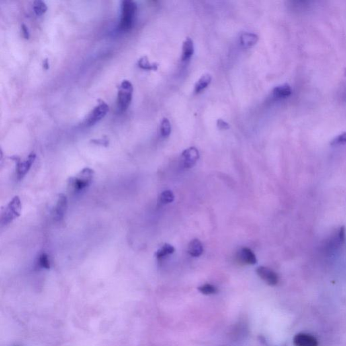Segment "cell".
<instances>
[{"mask_svg":"<svg viewBox=\"0 0 346 346\" xmlns=\"http://www.w3.org/2000/svg\"><path fill=\"white\" fill-rule=\"evenodd\" d=\"M138 10L137 4L132 0H124L121 3V16L119 25V30H130L134 25L135 17Z\"/></svg>","mask_w":346,"mask_h":346,"instance_id":"cell-1","label":"cell"},{"mask_svg":"<svg viewBox=\"0 0 346 346\" xmlns=\"http://www.w3.org/2000/svg\"><path fill=\"white\" fill-rule=\"evenodd\" d=\"M134 86L128 80H123L119 87L117 95V107L121 112H125L132 100Z\"/></svg>","mask_w":346,"mask_h":346,"instance_id":"cell-2","label":"cell"},{"mask_svg":"<svg viewBox=\"0 0 346 346\" xmlns=\"http://www.w3.org/2000/svg\"><path fill=\"white\" fill-rule=\"evenodd\" d=\"M345 240V228L341 226L324 242L323 249L328 255H333L343 246Z\"/></svg>","mask_w":346,"mask_h":346,"instance_id":"cell-3","label":"cell"},{"mask_svg":"<svg viewBox=\"0 0 346 346\" xmlns=\"http://www.w3.org/2000/svg\"><path fill=\"white\" fill-rule=\"evenodd\" d=\"M93 176L94 171L89 168H85L80 171L75 177L70 178L68 181L69 186L75 192H80L89 186L93 181Z\"/></svg>","mask_w":346,"mask_h":346,"instance_id":"cell-4","label":"cell"},{"mask_svg":"<svg viewBox=\"0 0 346 346\" xmlns=\"http://www.w3.org/2000/svg\"><path fill=\"white\" fill-rule=\"evenodd\" d=\"M21 209L22 206L21 199L19 197L15 196L2 212L1 224L4 226H7L11 223L14 220L20 216Z\"/></svg>","mask_w":346,"mask_h":346,"instance_id":"cell-5","label":"cell"},{"mask_svg":"<svg viewBox=\"0 0 346 346\" xmlns=\"http://www.w3.org/2000/svg\"><path fill=\"white\" fill-rule=\"evenodd\" d=\"M108 111V105L103 101H99L98 104L87 115V118L84 121V125L87 127L93 126L101 120Z\"/></svg>","mask_w":346,"mask_h":346,"instance_id":"cell-6","label":"cell"},{"mask_svg":"<svg viewBox=\"0 0 346 346\" xmlns=\"http://www.w3.org/2000/svg\"><path fill=\"white\" fill-rule=\"evenodd\" d=\"M35 158H36V155L33 152L29 154L25 161H21L20 158L18 157V156L11 157V159L15 160L17 163V176L19 181L22 180L28 173L32 167L33 164L34 163Z\"/></svg>","mask_w":346,"mask_h":346,"instance_id":"cell-7","label":"cell"},{"mask_svg":"<svg viewBox=\"0 0 346 346\" xmlns=\"http://www.w3.org/2000/svg\"><path fill=\"white\" fill-rule=\"evenodd\" d=\"M199 157V152L196 148L191 147L184 150L181 154V165L185 169H190L196 164Z\"/></svg>","mask_w":346,"mask_h":346,"instance_id":"cell-8","label":"cell"},{"mask_svg":"<svg viewBox=\"0 0 346 346\" xmlns=\"http://www.w3.org/2000/svg\"><path fill=\"white\" fill-rule=\"evenodd\" d=\"M257 273L263 281L271 286H275L279 282L278 275L269 268L260 267L257 269Z\"/></svg>","mask_w":346,"mask_h":346,"instance_id":"cell-9","label":"cell"},{"mask_svg":"<svg viewBox=\"0 0 346 346\" xmlns=\"http://www.w3.org/2000/svg\"><path fill=\"white\" fill-rule=\"evenodd\" d=\"M67 197L65 195L61 193L58 195L57 202H56L55 208H54V218L57 220H62L64 214H65L66 210H67Z\"/></svg>","mask_w":346,"mask_h":346,"instance_id":"cell-10","label":"cell"},{"mask_svg":"<svg viewBox=\"0 0 346 346\" xmlns=\"http://www.w3.org/2000/svg\"><path fill=\"white\" fill-rule=\"evenodd\" d=\"M295 346H318V342L314 336L307 333H298L294 337Z\"/></svg>","mask_w":346,"mask_h":346,"instance_id":"cell-11","label":"cell"},{"mask_svg":"<svg viewBox=\"0 0 346 346\" xmlns=\"http://www.w3.org/2000/svg\"><path fill=\"white\" fill-rule=\"evenodd\" d=\"M238 259L244 264L255 265L257 263V257L251 250L248 248H242L238 253Z\"/></svg>","mask_w":346,"mask_h":346,"instance_id":"cell-12","label":"cell"},{"mask_svg":"<svg viewBox=\"0 0 346 346\" xmlns=\"http://www.w3.org/2000/svg\"><path fill=\"white\" fill-rule=\"evenodd\" d=\"M291 93H292V89L291 86L287 83L277 86L273 91V96L278 99L286 98L290 96Z\"/></svg>","mask_w":346,"mask_h":346,"instance_id":"cell-13","label":"cell"},{"mask_svg":"<svg viewBox=\"0 0 346 346\" xmlns=\"http://www.w3.org/2000/svg\"><path fill=\"white\" fill-rule=\"evenodd\" d=\"M204 251L202 243L199 240L195 239L189 244L187 252L193 257H199Z\"/></svg>","mask_w":346,"mask_h":346,"instance_id":"cell-14","label":"cell"},{"mask_svg":"<svg viewBox=\"0 0 346 346\" xmlns=\"http://www.w3.org/2000/svg\"><path fill=\"white\" fill-rule=\"evenodd\" d=\"M182 50V60L183 61L189 60L192 56L194 52L193 40L190 38H187L183 44Z\"/></svg>","mask_w":346,"mask_h":346,"instance_id":"cell-15","label":"cell"},{"mask_svg":"<svg viewBox=\"0 0 346 346\" xmlns=\"http://www.w3.org/2000/svg\"><path fill=\"white\" fill-rule=\"evenodd\" d=\"M259 37L254 33H245L241 35L240 42L244 48H250L257 44Z\"/></svg>","mask_w":346,"mask_h":346,"instance_id":"cell-16","label":"cell"},{"mask_svg":"<svg viewBox=\"0 0 346 346\" xmlns=\"http://www.w3.org/2000/svg\"><path fill=\"white\" fill-rule=\"evenodd\" d=\"M211 80H212V78H211V76L208 75V74L202 75V77H200V79L197 81L196 84H195V92L199 93L200 91H202V90L206 89L209 85V84L210 83Z\"/></svg>","mask_w":346,"mask_h":346,"instance_id":"cell-17","label":"cell"},{"mask_svg":"<svg viewBox=\"0 0 346 346\" xmlns=\"http://www.w3.org/2000/svg\"><path fill=\"white\" fill-rule=\"evenodd\" d=\"M175 252V248L170 244H165L156 252L155 256L158 259L167 257L169 254H173Z\"/></svg>","mask_w":346,"mask_h":346,"instance_id":"cell-18","label":"cell"},{"mask_svg":"<svg viewBox=\"0 0 346 346\" xmlns=\"http://www.w3.org/2000/svg\"><path fill=\"white\" fill-rule=\"evenodd\" d=\"M139 67L144 70H156L158 69V64L156 63H150L147 56H143L140 58L138 62Z\"/></svg>","mask_w":346,"mask_h":346,"instance_id":"cell-19","label":"cell"},{"mask_svg":"<svg viewBox=\"0 0 346 346\" xmlns=\"http://www.w3.org/2000/svg\"><path fill=\"white\" fill-rule=\"evenodd\" d=\"M33 9L35 15L40 16L46 13L48 10V7L44 1L36 0V1L33 2Z\"/></svg>","mask_w":346,"mask_h":346,"instance_id":"cell-20","label":"cell"},{"mask_svg":"<svg viewBox=\"0 0 346 346\" xmlns=\"http://www.w3.org/2000/svg\"><path fill=\"white\" fill-rule=\"evenodd\" d=\"M171 132V123L167 119H164L160 125V134L163 138H167Z\"/></svg>","mask_w":346,"mask_h":346,"instance_id":"cell-21","label":"cell"},{"mask_svg":"<svg viewBox=\"0 0 346 346\" xmlns=\"http://www.w3.org/2000/svg\"><path fill=\"white\" fill-rule=\"evenodd\" d=\"M175 199L173 192L170 190L163 191L160 194V202L162 204H168L173 202Z\"/></svg>","mask_w":346,"mask_h":346,"instance_id":"cell-22","label":"cell"},{"mask_svg":"<svg viewBox=\"0 0 346 346\" xmlns=\"http://www.w3.org/2000/svg\"><path fill=\"white\" fill-rule=\"evenodd\" d=\"M198 290L204 295L214 294L217 293L216 287L210 284H205L198 287Z\"/></svg>","mask_w":346,"mask_h":346,"instance_id":"cell-23","label":"cell"},{"mask_svg":"<svg viewBox=\"0 0 346 346\" xmlns=\"http://www.w3.org/2000/svg\"><path fill=\"white\" fill-rule=\"evenodd\" d=\"M39 265L40 267L45 269H50V263L49 261L48 256L46 253L41 254L38 259Z\"/></svg>","mask_w":346,"mask_h":346,"instance_id":"cell-24","label":"cell"},{"mask_svg":"<svg viewBox=\"0 0 346 346\" xmlns=\"http://www.w3.org/2000/svg\"><path fill=\"white\" fill-rule=\"evenodd\" d=\"M346 144V132L343 133V134L339 135L334 138L333 140L331 141V146H339V145H343Z\"/></svg>","mask_w":346,"mask_h":346,"instance_id":"cell-25","label":"cell"},{"mask_svg":"<svg viewBox=\"0 0 346 346\" xmlns=\"http://www.w3.org/2000/svg\"><path fill=\"white\" fill-rule=\"evenodd\" d=\"M340 93H341V96L344 100L346 101V70L345 74H344V77L343 81L341 84V89H340Z\"/></svg>","mask_w":346,"mask_h":346,"instance_id":"cell-26","label":"cell"},{"mask_svg":"<svg viewBox=\"0 0 346 346\" xmlns=\"http://www.w3.org/2000/svg\"><path fill=\"white\" fill-rule=\"evenodd\" d=\"M91 142L96 145H100V146H105L107 147L109 145V141L107 138L97 139V140H91Z\"/></svg>","mask_w":346,"mask_h":346,"instance_id":"cell-27","label":"cell"},{"mask_svg":"<svg viewBox=\"0 0 346 346\" xmlns=\"http://www.w3.org/2000/svg\"><path fill=\"white\" fill-rule=\"evenodd\" d=\"M217 126L221 130H226L229 128V125H228V123L222 120V119H218L217 121Z\"/></svg>","mask_w":346,"mask_h":346,"instance_id":"cell-28","label":"cell"},{"mask_svg":"<svg viewBox=\"0 0 346 346\" xmlns=\"http://www.w3.org/2000/svg\"><path fill=\"white\" fill-rule=\"evenodd\" d=\"M21 30H22L23 36H24V38L25 39H29V31L28 27H27V25L25 24V23H23L22 25H21Z\"/></svg>","mask_w":346,"mask_h":346,"instance_id":"cell-29","label":"cell"},{"mask_svg":"<svg viewBox=\"0 0 346 346\" xmlns=\"http://www.w3.org/2000/svg\"><path fill=\"white\" fill-rule=\"evenodd\" d=\"M43 67H44L45 70H48L49 68H50V65H49V60L48 58H46L43 61Z\"/></svg>","mask_w":346,"mask_h":346,"instance_id":"cell-30","label":"cell"}]
</instances>
